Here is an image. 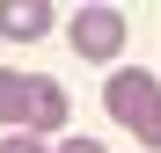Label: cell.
Segmentation results:
<instances>
[{
	"instance_id": "6da1fadb",
	"label": "cell",
	"mask_w": 161,
	"mask_h": 153,
	"mask_svg": "<svg viewBox=\"0 0 161 153\" xmlns=\"http://www.w3.org/2000/svg\"><path fill=\"white\" fill-rule=\"evenodd\" d=\"M73 117L66 88L51 80V73H15L0 66V131H30V139H59Z\"/></svg>"
},
{
	"instance_id": "7a4b0ae2",
	"label": "cell",
	"mask_w": 161,
	"mask_h": 153,
	"mask_svg": "<svg viewBox=\"0 0 161 153\" xmlns=\"http://www.w3.org/2000/svg\"><path fill=\"white\" fill-rule=\"evenodd\" d=\"M103 110H110L139 146H154V153H161V80H154V73L117 66L110 80H103Z\"/></svg>"
},
{
	"instance_id": "3957f363",
	"label": "cell",
	"mask_w": 161,
	"mask_h": 153,
	"mask_svg": "<svg viewBox=\"0 0 161 153\" xmlns=\"http://www.w3.org/2000/svg\"><path fill=\"white\" fill-rule=\"evenodd\" d=\"M125 37H132L125 8H80V15L66 22V44H73V51H80L88 66H110L117 51H125Z\"/></svg>"
},
{
	"instance_id": "277c9868",
	"label": "cell",
	"mask_w": 161,
	"mask_h": 153,
	"mask_svg": "<svg viewBox=\"0 0 161 153\" xmlns=\"http://www.w3.org/2000/svg\"><path fill=\"white\" fill-rule=\"evenodd\" d=\"M51 22H59L51 0H0V37H22V44H30V37L51 29Z\"/></svg>"
},
{
	"instance_id": "5b68a950",
	"label": "cell",
	"mask_w": 161,
	"mask_h": 153,
	"mask_svg": "<svg viewBox=\"0 0 161 153\" xmlns=\"http://www.w3.org/2000/svg\"><path fill=\"white\" fill-rule=\"evenodd\" d=\"M0 153H51L44 139H30V131H8V139H0Z\"/></svg>"
},
{
	"instance_id": "8992f818",
	"label": "cell",
	"mask_w": 161,
	"mask_h": 153,
	"mask_svg": "<svg viewBox=\"0 0 161 153\" xmlns=\"http://www.w3.org/2000/svg\"><path fill=\"white\" fill-rule=\"evenodd\" d=\"M51 153H103V139H59Z\"/></svg>"
}]
</instances>
